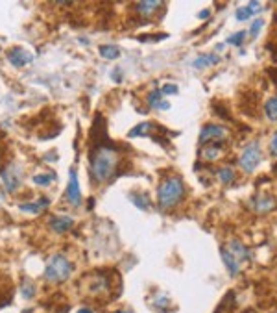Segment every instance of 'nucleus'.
Masks as SVG:
<instances>
[{
    "label": "nucleus",
    "instance_id": "a878e982",
    "mask_svg": "<svg viewBox=\"0 0 277 313\" xmlns=\"http://www.w3.org/2000/svg\"><path fill=\"white\" fill-rule=\"evenodd\" d=\"M54 178H56L54 174H48V176H47V174H35V176H33V184H37V185H48Z\"/></svg>",
    "mask_w": 277,
    "mask_h": 313
},
{
    "label": "nucleus",
    "instance_id": "dca6fc26",
    "mask_svg": "<svg viewBox=\"0 0 277 313\" xmlns=\"http://www.w3.org/2000/svg\"><path fill=\"white\" fill-rule=\"evenodd\" d=\"M227 249L231 250V254H233V256L239 259V261H246V259L250 258V252H248V249H246V247L240 243V241H237V239H233V241H231Z\"/></svg>",
    "mask_w": 277,
    "mask_h": 313
},
{
    "label": "nucleus",
    "instance_id": "f3484780",
    "mask_svg": "<svg viewBox=\"0 0 277 313\" xmlns=\"http://www.w3.org/2000/svg\"><path fill=\"white\" fill-rule=\"evenodd\" d=\"M216 63H220V56L216 54H203L194 60V67L196 69H207V67H213Z\"/></svg>",
    "mask_w": 277,
    "mask_h": 313
},
{
    "label": "nucleus",
    "instance_id": "20e7f679",
    "mask_svg": "<svg viewBox=\"0 0 277 313\" xmlns=\"http://www.w3.org/2000/svg\"><path fill=\"white\" fill-rule=\"evenodd\" d=\"M261 160H262L261 145H259V141H253V143H250V145L242 150V154H240V158H239V163L246 173H253V171L259 167Z\"/></svg>",
    "mask_w": 277,
    "mask_h": 313
},
{
    "label": "nucleus",
    "instance_id": "c9c22d12",
    "mask_svg": "<svg viewBox=\"0 0 277 313\" xmlns=\"http://www.w3.org/2000/svg\"><path fill=\"white\" fill-rule=\"evenodd\" d=\"M273 171H275V173H277V165H275V167H273Z\"/></svg>",
    "mask_w": 277,
    "mask_h": 313
},
{
    "label": "nucleus",
    "instance_id": "ddd939ff",
    "mask_svg": "<svg viewBox=\"0 0 277 313\" xmlns=\"http://www.w3.org/2000/svg\"><path fill=\"white\" fill-rule=\"evenodd\" d=\"M146 102H148L150 108H154V109H161V111H166V109H170V104L163 100V93H161L159 89H154V91H150L148 93V98H146Z\"/></svg>",
    "mask_w": 277,
    "mask_h": 313
},
{
    "label": "nucleus",
    "instance_id": "9b49d317",
    "mask_svg": "<svg viewBox=\"0 0 277 313\" xmlns=\"http://www.w3.org/2000/svg\"><path fill=\"white\" fill-rule=\"evenodd\" d=\"M251 204H253V208H255L259 213H264V211H270L273 206H275V199H273L272 194L262 193V194H257Z\"/></svg>",
    "mask_w": 277,
    "mask_h": 313
},
{
    "label": "nucleus",
    "instance_id": "423d86ee",
    "mask_svg": "<svg viewBox=\"0 0 277 313\" xmlns=\"http://www.w3.org/2000/svg\"><path fill=\"white\" fill-rule=\"evenodd\" d=\"M227 135V130L224 126H218V125H205L200 132V141L202 143H218L222 141Z\"/></svg>",
    "mask_w": 277,
    "mask_h": 313
},
{
    "label": "nucleus",
    "instance_id": "f8f14e48",
    "mask_svg": "<svg viewBox=\"0 0 277 313\" xmlns=\"http://www.w3.org/2000/svg\"><path fill=\"white\" fill-rule=\"evenodd\" d=\"M72 226H74V219L72 217H52L50 219V228L56 233H65Z\"/></svg>",
    "mask_w": 277,
    "mask_h": 313
},
{
    "label": "nucleus",
    "instance_id": "412c9836",
    "mask_svg": "<svg viewBox=\"0 0 277 313\" xmlns=\"http://www.w3.org/2000/svg\"><path fill=\"white\" fill-rule=\"evenodd\" d=\"M264 113H266L268 121H277V97L268 98L264 104Z\"/></svg>",
    "mask_w": 277,
    "mask_h": 313
},
{
    "label": "nucleus",
    "instance_id": "4468645a",
    "mask_svg": "<svg viewBox=\"0 0 277 313\" xmlns=\"http://www.w3.org/2000/svg\"><path fill=\"white\" fill-rule=\"evenodd\" d=\"M262 8L261 2H250L248 6H242V8H239L237 10V13H235V17H237V21H248V19H251V17L255 15V13H259V10Z\"/></svg>",
    "mask_w": 277,
    "mask_h": 313
},
{
    "label": "nucleus",
    "instance_id": "2f4dec72",
    "mask_svg": "<svg viewBox=\"0 0 277 313\" xmlns=\"http://www.w3.org/2000/svg\"><path fill=\"white\" fill-rule=\"evenodd\" d=\"M198 17H200V19H207V17H209V10H203Z\"/></svg>",
    "mask_w": 277,
    "mask_h": 313
},
{
    "label": "nucleus",
    "instance_id": "5701e85b",
    "mask_svg": "<svg viewBox=\"0 0 277 313\" xmlns=\"http://www.w3.org/2000/svg\"><path fill=\"white\" fill-rule=\"evenodd\" d=\"M216 174H218V178L224 182V184H231L235 180V171L231 167H222L216 171Z\"/></svg>",
    "mask_w": 277,
    "mask_h": 313
},
{
    "label": "nucleus",
    "instance_id": "6ab92c4d",
    "mask_svg": "<svg viewBox=\"0 0 277 313\" xmlns=\"http://www.w3.org/2000/svg\"><path fill=\"white\" fill-rule=\"evenodd\" d=\"M102 58H106V60H118L120 58V50L115 47V45H102L100 49H98Z\"/></svg>",
    "mask_w": 277,
    "mask_h": 313
},
{
    "label": "nucleus",
    "instance_id": "6e6552de",
    "mask_svg": "<svg viewBox=\"0 0 277 313\" xmlns=\"http://www.w3.org/2000/svg\"><path fill=\"white\" fill-rule=\"evenodd\" d=\"M8 60H10L11 65H15V67H26V65H30L33 61V56L26 49L15 47V49H11L8 52Z\"/></svg>",
    "mask_w": 277,
    "mask_h": 313
},
{
    "label": "nucleus",
    "instance_id": "393cba45",
    "mask_svg": "<svg viewBox=\"0 0 277 313\" xmlns=\"http://www.w3.org/2000/svg\"><path fill=\"white\" fill-rule=\"evenodd\" d=\"M244 39H246V32H237L227 37V43L233 45V47H240V45L244 43Z\"/></svg>",
    "mask_w": 277,
    "mask_h": 313
},
{
    "label": "nucleus",
    "instance_id": "f257e3e1",
    "mask_svg": "<svg viewBox=\"0 0 277 313\" xmlns=\"http://www.w3.org/2000/svg\"><path fill=\"white\" fill-rule=\"evenodd\" d=\"M89 160H91V174L93 180L102 184V182H107L111 178L115 169H117L118 158L115 154V148H111L109 145H98L93 146L91 154H89Z\"/></svg>",
    "mask_w": 277,
    "mask_h": 313
},
{
    "label": "nucleus",
    "instance_id": "7ed1b4c3",
    "mask_svg": "<svg viewBox=\"0 0 277 313\" xmlns=\"http://www.w3.org/2000/svg\"><path fill=\"white\" fill-rule=\"evenodd\" d=\"M72 275V263L65 258L63 254H54L48 259L47 269H44V278L52 284H61V282L69 280Z\"/></svg>",
    "mask_w": 277,
    "mask_h": 313
},
{
    "label": "nucleus",
    "instance_id": "9d476101",
    "mask_svg": "<svg viewBox=\"0 0 277 313\" xmlns=\"http://www.w3.org/2000/svg\"><path fill=\"white\" fill-rule=\"evenodd\" d=\"M48 206H50V200L47 197H41V199L33 200V202H24V204L19 206V210L24 211V213H33V215H39V213H43L47 210Z\"/></svg>",
    "mask_w": 277,
    "mask_h": 313
},
{
    "label": "nucleus",
    "instance_id": "c85d7f7f",
    "mask_svg": "<svg viewBox=\"0 0 277 313\" xmlns=\"http://www.w3.org/2000/svg\"><path fill=\"white\" fill-rule=\"evenodd\" d=\"M166 37V33H159V35H157V33H155V35H141V41H152V39H155V41H159V39H165Z\"/></svg>",
    "mask_w": 277,
    "mask_h": 313
},
{
    "label": "nucleus",
    "instance_id": "b1692460",
    "mask_svg": "<svg viewBox=\"0 0 277 313\" xmlns=\"http://www.w3.org/2000/svg\"><path fill=\"white\" fill-rule=\"evenodd\" d=\"M262 26H264V21H262V19H257V21L251 22V26H250V37L255 39L257 35H259V32L262 30Z\"/></svg>",
    "mask_w": 277,
    "mask_h": 313
},
{
    "label": "nucleus",
    "instance_id": "f704fd0d",
    "mask_svg": "<svg viewBox=\"0 0 277 313\" xmlns=\"http://www.w3.org/2000/svg\"><path fill=\"white\" fill-rule=\"evenodd\" d=\"M244 313H257L255 309H248V311H244Z\"/></svg>",
    "mask_w": 277,
    "mask_h": 313
},
{
    "label": "nucleus",
    "instance_id": "39448f33",
    "mask_svg": "<svg viewBox=\"0 0 277 313\" xmlns=\"http://www.w3.org/2000/svg\"><path fill=\"white\" fill-rule=\"evenodd\" d=\"M0 178L4 182L8 193H15L22 182V169L17 163H10L8 167L0 169Z\"/></svg>",
    "mask_w": 277,
    "mask_h": 313
},
{
    "label": "nucleus",
    "instance_id": "7c9ffc66",
    "mask_svg": "<svg viewBox=\"0 0 277 313\" xmlns=\"http://www.w3.org/2000/svg\"><path fill=\"white\" fill-rule=\"evenodd\" d=\"M268 74L272 76V82L277 86V69H268Z\"/></svg>",
    "mask_w": 277,
    "mask_h": 313
},
{
    "label": "nucleus",
    "instance_id": "4be33fe9",
    "mask_svg": "<svg viewBox=\"0 0 277 313\" xmlns=\"http://www.w3.org/2000/svg\"><path fill=\"white\" fill-rule=\"evenodd\" d=\"M220 150H222V145H218V143H213V145H205V148H203V158L205 160H214V158L218 156Z\"/></svg>",
    "mask_w": 277,
    "mask_h": 313
},
{
    "label": "nucleus",
    "instance_id": "c756f323",
    "mask_svg": "<svg viewBox=\"0 0 277 313\" xmlns=\"http://www.w3.org/2000/svg\"><path fill=\"white\" fill-rule=\"evenodd\" d=\"M270 150H272V154H273V156H277V134L273 135L272 145H270Z\"/></svg>",
    "mask_w": 277,
    "mask_h": 313
},
{
    "label": "nucleus",
    "instance_id": "bb28decb",
    "mask_svg": "<svg viewBox=\"0 0 277 313\" xmlns=\"http://www.w3.org/2000/svg\"><path fill=\"white\" fill-rule=\"evenodd\" d=\"M33 291H35V287H33L32 282L26 278V280L22 282V295H24L26 298H32L33 297Z\"/></svg>",
    "mask_w": 277,
    "mask_h": 313
},
{
    "label": "nucleus",
    "instance_id": "72a5a7b5",
    "mask_svg": "<svg viewBox=\"0 0 277 313\" xmlns=\"http://www.w3.org/2000/svg\"><path fill=\"white\" fill-rule=\"evenodd\" d=\"M115 313H133L131 309H118V311H115Z\"/></svg>",
    "mask_w": 277,
    "mask_h": 313
},
{
    "label": "nucleus",
    "instance_id": "2eb2a0df",
    "mask_svg": "<svg viewBox=\"0 0 277 313\" xmlns=\"http://www.w3.org/2000/svg\"><path fill=\"white\" fill-rule=\"evenodd\" d=\"M159 8H161V2H155V0H146V2H137L135 4V11L143 17L154 15L155 10H159Z\"/></svg>",
    "mask_w": 277,
    "mask_h": 313
},
{
    "label": "nucleus",
    "instance_id": "1a4fd4ad",
    "mask_svg": "<svg viewBox=\"0 0 277 313\" xmlns=\"http://www.w3.org/2000/svg\"><path fill=\"white\" fill-rule=\"evenodd\" d=\"M220 256H222V261H224L229 276L231 278H235V276L240 272V261L231 254V250L227 249V247H220Z\"/></svg>",
    "mask_w": 277,
    "mask_h": 313
},
{
    "label": "nucleus",
    "instance_id": "473e14b6",
    "mask_svg": "<svg viewBox=\"0 0 277 313\" xmlns=\"http://www.w3.org/2000/svg\"><path fill=\"white\" fill-rule=\"evenodd\" d=\"M78 313H93V311H91V309H89V308H81Z\"/></svg>",
    "mask_w": 277,
    "mask_h": 313
},
{
    "label": "nucleus",
    "instance_id": "cd10ccee",
    "mask_svg": "<svg viewBox=\"0 0 277 313\" xmlns=\"http://www.w3.org/2000/svg\"><path fill=\"white\" fill-rule=\"evenodd\" d=\"M177 91H179V89H177L176 84H165V86L161 87V93H163V95H177Z\"/></svg>",
    "mask_w": 277,
    "mask_h": 313
},
{
    "label": "nucleus",
    "instance_id": "aec40b11",
    "mask_svg": "<svg viewBox=\"0 0 277 313\" xmlns=\"http://www.w3.org/2000/svg\"><path fill=\"white\" fill-rule=\"evenodd\" d=\"M129 200H131V202L137 206L138 210H150L148 194H144V193H131V194H129Z\"/></svg>",
    "mask_w": 277,
    "mask_h": 313
},
{
    "label": "nucleus",
    "instance_id": "0eeeda50",
    "mask_svg": "<svg viewBox=\"0 0 277 313\" xmlns=\"http://www.w3.org/2000/svg\"><path fill=\"white\" fill-rule=\"evenodd\" d=\"M67 200L72 206L81 204V191H80V182H78V174L74 169L69 171V187H67Z\"/></svg>",
    "mask_w": 277,
    "mask_h": 313
},
{
    "label": "nucleus",
    "instance_id": "a211bd4d",
    "mask_svg": "<svg viewBox=\"0 0 277 313\" xmlns=\"http://www.w3.org/2000/svg\"><path fill=\"white\" fill-rule=\"evenodd\" d=\"M157 128L154 123H141L133 130H129V137H138V135H152V132Z\"/></svg>",
    "mask_w": 277,
    "mask_h": 313
},
{
    "label": "nucleus",
    "instance_id": "f03ea898",
    "mask_svg": "<svg viewBox=\"0 0 277 313\" xmlns=\"http://www.w3.org/2000/svg\"><path fill=\"white\" fill-rule=\"evenodd\" d=\"M185 197V184L179 176H166L161 180L159 187H157V202L159 208L163 210H170L177 206Z\"/></svg>",
    "mask_w": 277,
    "mask_h": 313
}]
</instances>
